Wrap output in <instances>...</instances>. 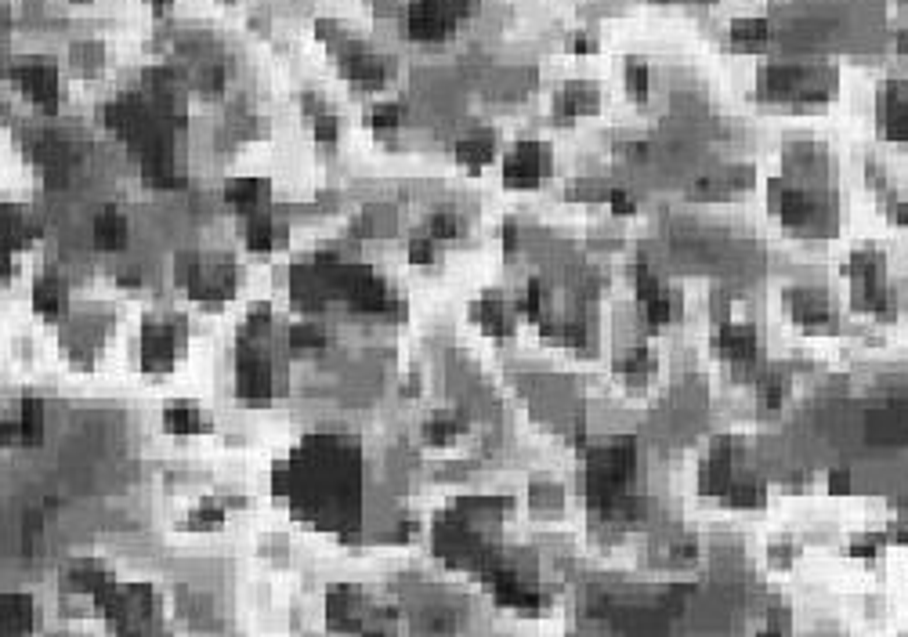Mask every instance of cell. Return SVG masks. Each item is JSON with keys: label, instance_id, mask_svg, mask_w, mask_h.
I'll return each mask as SVG.
<instances>
[{"label": "cell", "instance_id": "cell-1", "mask_svg": "<svg viewBox=\"0 0 908 637\" xmlns=\"http://www.w3.org/2000/svg\"><path fill=\"white\" fill-rule=\"evenodd\" d=\"M474 8H478V0H409V8L402 11V33L420 44H435V40L449 37L456 22L471 15Z\"/></svg>", "mask_w": 908, "mask_h": 637}, {"label": "cell", "instance_id": "cell-2", "mask_svg": "<svg viewBox=\"0 0 908 637\" xmlns=\"http://www.w3.org/2000/svg\"><path fill=\"white\" fill-rule=\"evenodd\" d=\"M181 286L192 294V301L207 308H221L228 297L236 294L239 272L228 261H203V257H181L178 265Z\"/></svg>", "mask_w": 908, "mask_h": 637}, {"label": "cell", "instance_id": "cell-3", "mask_svg": "<svg viewBox=\"0 0 908 637\" xmlns=\"http://www.w3.org/2000/svg\"><path fill=\"white\" fill-rule=\"evenodd\" d=\"M185 348V323L178 315H152L142 326V370L152 377L171 373Z\"/></svg>", "mask_w": 908, "mask_h": 637}, {"label": "cell", "instance_id": "cell-4", "mask_svg": "<svg viewBox=\"0 0 908 637\" xmlns=\"http://www.w3.org/2000/svg\"><path fill=\"white\" fill-rule=\"evenodd\" d=\"M847 276H851V290H854V305L861 312L872 315H890V290L887 279H883V254L880 250H858L847 265Z\"/></svg>", "mask_w": 908, "mask_h": 637}, {"label": "cell", "instance_id": "cell-5", "mask_svg": "<svg viewBox=\"0 0 908 637\" xmlns=\"http://www.w3.org/2000/svg\"><path fill=\"white\" fill-rule=\"evenodd\" d=\"M833 91V73L807 66H771L764 73V95L786 102H814Z\"/></svg>", "mask_w": 908, "mask_h": 637}, {"label": "cell", "instance_id": "cell-6", "mask_svg": "<svg viewBox=\"0 0 908 637\" xmlns=\"http://www.w3.org/2000/svg\"><path fill=\"white\" fill-rule=\"evenodd\" d=\"M550 171V153L543 142H521L514 145L503 160V181L507 189H536Z\"/></svg>", "mask_w": 908, "mask_h": 637}, {"label": "cell", "instance_id": "cell-7", "mask_svg": "<svg viewBox=\"0 0 908 637\" xmlns=\"http://www.w3.org/2000/svg\"><path fill=\"white\" fill-rule=\"evenodd\" d=\"M11 80L22 87V95L29 102L44 105V109H55L62 87H58V66L55 62H44V58H29V62H19L11 66Z\"/></svg>", "mask_w": 908, "mask_h": 637}, {"label": "cell", "instance_id": "cell-8", "mask_svg": "<svg viewBox=\"0 0 908 637\" xmlns=\"http://www.w3.org/2000/svg\"><path fill=\"white\" fill-rule=\"evenodd\" d=\"M485 580H489V587H492V598L500 601V605H507V609H518V612L540 609V594H536V587L521 580L518 572L492 565V569L485 572Z\"/></svg>", "mask_w": 908, "mask_h": 637}, {"label": "cell", "instance_id": "cell-9", "mask_svg": "<svg viewBox=\"0 0 908 637\" xmlns=\"http://www.w3.org/2000/svg\"><path fill=\"white\" fill-rule=\"evenodd\" d=\"M713 344H717V352L728 362H749V359H757L760 333L746 323H728V319H720Z\"/></svg>", "mask_w": 908, "mask_h": 637}, {"label": "cell", "instance_id": "cell-10", "mask_svg": "<svg viewBox=\"0 0 908 637\" xmlns=\"http://www.w3.org/2000/svg\"><path fill=\"white\" fill-rule=\"evenodd\" d=\"M735 446H731V438H720L717 446L710 449V457H706V464H702V475H699V482H702V489L710 496H724L735 485Z\"/></svg>", "mask_w": 908, "mask_h": 637}, {"label": "cell", "instance_id": "cell-11", "mask_svg": "<svg viewBox=\"0 0 908 637\" xmlns=\"http://www.w3.org/2000/svg\"><path fill=\"white\" fill-rule=\"evenodd\" d=\"M225 203L236 214H265L268 210V181L265 178H228L225 181Z\"/></svg>", "mask_w": 908, "mask_h": 637}, {"label": "cell", "instance_id": "cell-12", "mask_svg": "<svg viewBox=\"0 0 908 637\" xmlns=\"http://www.w3.org/2000/svg\"><path fill=\"white\" fill-rule=\"evenodd\" d=\"M883 134L894 142H908V84H890L880 98Z\"/></svg>", "mask_w": 908, "mask_h": 637}, {"label": "cell", "instance_id": "cell-13", "mask_svg": "<svg viewBox=\"0 0 908 637\" xmlns=\"http://www.w3.org/2000/svg\"><path fill=\"white\" fill-rule=\"evenodd\" d=\"M341 69H344V77L355 80V84H362V87H380L384 80H388V66H384V58L373 55V51H366V48L344 51Z\"/></svg>", "mask_w": 908, "mask_h": 637}, {"label": "cell", "instance_id": "cell-14", "mask_svg": "<svg viewBox=\"0 0 908 637\" xmlns=\"http://www.w3.org/2000/svg\"><path fill=\"white\" fill-rule=\"evenodd\" d=\"M471 319L482 326L489 337H507V333L514 330L511 308H507V301H503V297H496V294H485L482 301H474V305H471Z\"/></svg>", "mask_w": 908, "mask_h": 637}, {"label": "cell", "instance_id": "cell-15", "mask_svg": "<svg viewBox=\"0 0 908 637\" xmlns=\"http://www.w3.org/2000/svg\"><path fill=\"white\" fill-rule=\"evenodd\" d=\"M286 243V225L283 221H275L272 214H254L250 218V225H246V247L254 250V254H275V250Z\"/></svg>", "mask_w": 908, "mask_h": 637}, {"label": "cell", "instance_id": "cell-16", "mask_svg": "<svg viewBox=\"0 0 908 637\" xmlns=\"http://www.w3.org/2000/svg\"><path fill=\"white\" fill-rule=\"evenodd\" d=\"M44 435V406L37 399H26L8 417V442H40Z\"/></svg>", "mask_w": 908, "mask_h": 637}, {"label": "cell", "instance_id": "cell-17", "mask_svg": "<svg viewBox=\"0 0 908 637\" xmlns=\"http://www.w3.org/2000/svg\"><path fill=\"white\" fill-rule=\"evenodd\" d=\"M66 301H69L66 279L44 276L37 286H33V308H37V315L40 319H48V323H58V319L66 315Z\"/></svg>", "mask_w": 908, "mask_h": 637}, {"label": "cell", "instance_id": "cell-18", "mask_svg": "<svg viewBox=\"0 0 908 637\" xmlns=\"http://www.w3.org/2000/svg\"><path fill=\"white\" fill-rule=\"evenodd\" d=\"M37 627V601L29 594L4 598V637H29Z\"/></svg>", "mask_w": 908, "mask_h": 637}, {"label": "cell", "instance_id": "cell-19", "mask_svg": "<svg viewBox=\"0 0 908 637\" xmlns=\"http://www.w3.org/2000/svg\"><path fill=\"white\" fill-rule=\"evenodd\" d=\"M91 243H95V250H105V254H116V250L127 247V218H123L120 210L105 207L102 214H98Z\"/></svg>", "mask_w": 908, "mask_h": 637}, {"label": "cell", "instance_id": "cell-20", "mask_svg": "<svg viewBox=\"0 0 908 637\" xmlns=\"http://www.w3.org/2000/svg\"><path fill=\"white\" fill-rule=\"evenodd\" d=\"M786 305H789V315L804 326H818V323H829V319H833L829 301H825L822 294H814V290H789Z\"/></svg>", "mask_w": 908, "mask_h": 637}, {"label": "cell", "instance_id": "cell-21", "mask_svg": "<svg viewBox=\"0 0 908 637\" xmlns=\"http://www.w3.org/2000/svg\"><path fill=\"white\" fill-rule=\"evenodd\" d=\"M869 431L872 438H905L908 435V402H887V406H876L869 413Z\"/></svg>", "mask_w": 908, "mask_h": 637}, {"label": "cell", "instance_id": "cell-22", "mask_svg": "<svg viewBox=\"0 0 908 637\" xmlns=\"http://www.w3.org/2000/svg\"><path fill=\"white\" fill-rule=\"evenodd\" d=\"M163 424L174 431V435H199L203 428H210V417L196 402H167L163 409Z\"/></svg>", "mask_w": 908, "mask_h": 637}, {"label": "cell", "instance_id": "cell-23", "mask_svg": "<svg viewBox=\"0 0 908 637\" xmlns=\"http://www.w3.org/2000/svg\"><path fill=\"white\" fill-rule=\"evenodd\" d=\"M492 160H496V142H492V134L464 138V142L456 145V163L467 167V171H482V167H489Z\"/></svg>", "mask_w": 908, "mask_h": 637}, {"label": "cell", "instance_id": "cell-24", "mask_svg": "<svg viewBox=\"0 0 908 637\" xmlns=\"http://www.w3.org/2000/svg\"><path fill=\"white\" fill-rule=\"evenodd\" d=\"M597 109V87L594 84H568L558 98V113L561 120H572V116H587Z\"/></svg>", "mask_w": 908, "mask_h": 637}, {"label": "cell", "instance_id": "cell-25", "mask_svg": "<svg viewBox=\"0 0 908 637\" xmlns=\"http://www.w3.org/2000/svg\"><path fill=\"white\" fill-rule=\"evenodd\" d=\"M326 348V330H322L319 323H297L294 330H290V352L294 355H315Z\"/></svg>", "mask_w": 908, "mask_h": 637}, {"label": "cell", "instance_id": "cell-26", "mask_svg": "<svg viewBox=\"0 0 908 637\" xmlns=\"http://www.w3.org/2000/svg\"><path fill=\"white\" fill-rule=\"evenodd\" d=\"M767 40V19H738L731 26V44L742 51H757Z\"/></svg>", "mask_w": 908, "mask_h": 637}, {"label": "cell", "instance_id": "cell-27", "mask_svg": "<svg viewBox=\"0 0 908 637\" xmlns=\"http://www.w3.org/2000/svg\"><path fill=\"white\" fill-rule=\"evenodd\" d=\"M615 370L623 373L626 381H648L652 377V370H655V362H652V355H648V348H634V352L626 355V359H619V366Z\"/></svg>", "mask_w": 908, "mask_h": 637}, {"label": "cell", "instance_id": "cell-28", "mask_svg": "<svg viewBox=\"0 0 908 637\" xmlns=\"http://www.w3.org/2000/svg\"><path fill=\"white\" fill-rule=\"evenodd\" d=\"M724 500H728L731 507H764V485L735 482L728 493H724Z\"/></svg>", "mask_w": 908, "mask_h": 637}, {"label": "cell", "instance_id": "cell-29", "mask_svg": "<svg viewBox=\"0 0 908 637\" xmlns=\"http://www.w3.org/2000/svg\"><path fill=\"white\" fill-rule=\"evenodd\" d=\"M626 87H630V95L634 98H648V66H644L641 58H630L626 62Z\"/></svg>", "mask_w": 908, "mask_h": 637}, {"label": "cell", "instance_id": "cell-30", "mask_svg": "<svg viewBox=\"0 0 908 637\" xmlns=\"http://www.w3.org/2000/svg\"><path fill=\"white\" fill-rule=\"evenodd\" d=\"M398 120H402V113H398L395 102H384V105H373V109H369V127H373V131H395Z\"/></svg>", "mask_w": 908, "mask_h": 637}, {"label": "cell", "instance_id": "cell-31", "mask_svg": "<svg viewBox=\"0 0 908 637\" xmlns=\"http://www.w3.org/2000/svg\"><path fill=\"white\" fill-rule=\"evenodd\" d=\"M521 315L529 323H543V286L540 283H529L525 294H521Z\"/></svg>", "mask_w": 908, "mask_h": 637}, {"label": "cell", "instance_id": "cell-32", "mask_svg": "<svg viewBox=\"0 0 908 637\" xmlns=\"http://www.w3.org/2000/svg\"><path fill=\"white\" fill-rule=\"evenodd\" d=\"M427 236L435 239H456L460 236V221L453 218V214H435V218L427 221Z\"/></svg>", "mask_w": 908, "mask_h": 637}, {"label": "cell", "instance_id": "cell-33", "mask_svg": "<svg viewBox=\"0 0 908 637\" xmlns=\"http://www.w3.org/2000/svg\"><path fill=\"white\" fill-rule=\"evenodd\" d=\"M883 547H887V536L883 533H861V536H854L851 554L854 558H872V554H880Z\"/></svg>", "mask_w": 908, "mask_h": 637}, {"label": "cell", "instance_id": "cell-34", "mask_svg": "<svg viewBox=\"0 0 908 637\" xmlns=\"http://www.w3.org/2000/svg\"><path fill=\"white\" fill-rule=\"evenodd\" d=\"M460 435V420H453V417H438V420H431L427 424V442H453V438Z\"/></svg>", "mask_w": 908, "mask_h": 637}, {"label": "cell", "instance_id": "cell-35", "mask_svg": "<svg viewBox=\"0 0 908 637\" xmlns=\"http://www.w3.org/2000/svg\"><path fill=\"white\" fill-rule=\"evenodd\" d=\"M409 261H413V265H431V261H438L435 239H431V236L413 239V243H409Z\"/></svg>", "mask_w": 908, "mask_h": 637}, {"label": "cell", "instance_id": "cell-36", "mask_svg": "<svg viewBox=\"0 0 908 637\" xmlns=\"http://www.w3.org/2000/svg\"><path fill=\"white\" fill-rule=\"evenodd\" d=\"M529 504L532 507H558L561 504V489L558 485H532V493H529Z\"/></svg>", "mask_w": 908, "mask_h": 637}, {"label": "cell", "instance_id": "cell-37", "mask_svg": "<svg viewBox=\"0 0 908 637\" xmlns=\"http://www.w3.org/2000/svg\"><path fill=\"white\" fill-rule=\"evenodd\" d=\"M760 388H764V399H767V406L775 409L778 402H782V395H786V377H778V373H767V377H764V384H760Z\"/></svg>", "mask_w": 908, "mask_h": 637}, {"label": "cell", "instance_id": "cell-38", "mask_svg": "<svg viewBox=\"0 0 908 637\" xmlns=\"http://www.w3.org/2000/svg\"><path fill=\"white\" fill-rule=\"evenodd\" d=\"M315 138H319L322 145L337 142V120H333V113H319V116H315Z\"/></svg>", "mask_w": 908, "mask_h": 637}, {"label": "cell", "instance_id": "cell-39", "mask_svg": "<svg viewBox=\"0 0 908 637\" xmlns=\"http://www.w3.org/2000/svg\"><path fill=\"white\" fill-rule=\"evenodd\" d=\"M221 522H225V514L218 507H203L192 514V529H221Z\"/></svg>", "mask_w": 908, "mask_h": 637}, {"label": "cell", "instance_id": "cell-40", "mask_svg": "<svg viewBox=\"0 0 908 637\" xmlns=\"http://www.w3.org/2000/svg\"><path fill=\"white\" fill-rule=\"evenodd\" d=\"M847 489H851V471H847V467H836V471H829V493L843 496Z\"/></svg>", "mask_w": 908, "mask_h": 637}, {"label": "cell", "instance_id": "cell-41", "mask_svg": "<svg viewBox=\"0 0 908 637\" xmlns=\"http://www.w3.org/2000/svg\"><path fill=\"white\" fill-rule=\"evenodd\" d=\"M605 200H608V207H612L615 214H634V210H637V207H634V200H630V196H626V192H619V189H612V192H608Z\"/></svg>", "mask_w": 908, "mask_h": 637}, {"label": "cell", "instance_id": "cell-42", "mask_svg": "<svg viewBox=\"0 0 908 637\" xmlns=\"http://www.w3.org/2000/svg\"><path fill=\"white\" fill-rule=\"evenodd\" d=\"M572 51H576V55H587V51H594V37H583V33H579V37H572Z\"/></svg>", "mask_w": 908, "mask_h": 637}, {"label": "cell", "instance_id": "cell-43", "mask_svg": "<svg viewBox=\"0 0 908 637\" xmlns=\"http://www.w3.org/2000/svg\"><path fill=\"white\" fill-rule=\"evenodd\" d=\"M894 540L908 547V525H894Z\"/></svg>", "mask_w": 908, "mask_h": 637}, {"label": "cell", "instance_id": "cell-44", "mask_svg": "<svg viewBox=\"0 0 908 637\" xmlns=\"http://www.w3.org/2000/svg\"><path fill=\"white\" fill-rule=\"evenodd\" d=\"M757 637H786V634H782V630H775V627H771V630H764V634H757Z\"/></svg>", "mask_w": 908, "mask_h": 637}, {"label": "cell", "instance_id": "cell-45", "mask_svg": "<svg viewBox=\"0 0 908 637\" xmlns=\"http://www.w3.org/2000/svg\"><path fill=\"white\" fill-rule=\"evenodd\" d=\"M366 637H380V634H366Z\"/></svg>", "mask_w": 908, "mask_h": 637}, {"label": "cell", "instance_id": "cell-46", "mask_svg": "<svg viewBox=\"0 0 908 637\" xmlns=\"http://www.w3.org/2000/svg\"><path fill=\"white\" fill-rule=\"evenodd\" d=\"M905 48H908V40H905Z\"/></svg>", "mask_w": 908, "mask_h": 637}]
</instances>
